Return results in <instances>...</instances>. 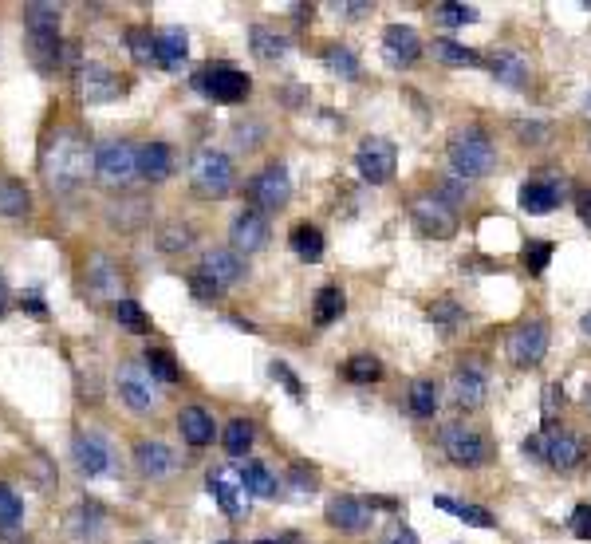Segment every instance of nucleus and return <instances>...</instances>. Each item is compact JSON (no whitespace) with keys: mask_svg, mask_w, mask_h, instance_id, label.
Returning <instances> with one entry per match:
<instances>
[{"mask_svg":"<svg viewBox=\"0 0 591 544\" xmlns=\"http://www.w3.org/2000/svg\"><path fill=\"white\" fill-rule=\"evenodd\" d=\"M40 170L52 190H75L87 170H95V154L75 131H52L40 150Z\"/></svg>","mask_w":591,"mask_h":544,"instance_id":"f257e3e1","label":"nucleus"},{"mask_svg":"<svg viewBox=\"0 0 591 544\" xmlns=\"http://www.w3.org/2000/svg\"><path fill=\"white\" fill-rule=\"evenodd\" d=\"M450 154V166L458 170V178H485L493 166H497V150L493 142L485 138V131H458L446 146Z\"/></svg>","mask_w":591,"mask_h":544,"instance_id":"f03ea898","label":"nucleus"},{"mask_svg":"<svg viewBox=\"0 0 591 544\" xmlns=\"http://www.w3.org/2000/svg\"><path fill=\"white\" fill-rule=\"evenodd\" d=\"M190 182H194L205 198L229 194V186H233V162H229V154H221L213 146L194 150V158H190Z\"/></svg>","mask_w":591,"mask_h":544,"instance_id":"7ed1b4c3","label":"nucleus"},{"mask_svg":"<svg viewBox=\"0 0 591 544\" xmlns=\"http://www.w3.org/2000/svg\"><path fill=\"white\" fill-rule=\"evenodd\" d=\"M442 450H446V458H450L454 466H465V470L485 466L489 454H493L489 442H485V434L473 430L469 422H450V426H442Z\"/></svg>","mask_w":591,"mask_h":544,"instance_id":"20e7f679","label":"nucleus"},{"mask_svg":"<svg viewBox=\"0 0 591 544\" xmlns=\"http://www.w3.org/2000/svg\"><path fill=\"white\" fill-rule=\"evenodd\" d=\"M95 174H99L103 186H127V182L138 178V150H134L131 142H123V138L99 146V154H95Z\"/></svg>","mask_w":591,"mask_h":544,"instance_id":"39448f33","label":"nucleus"},{"mask_svg":"<svg viewBox=\"0 0 591 544\" xmlns=\"http://www.w3.org/2000/svg\"><path fill=\"white\" fill-rule=\"evenodd\" d=\"M355 166L363 174V182L371 186H383L394 178V166H398V150H394L391 138H363L359 150H355Z\"/></svg>","mask_w":591,"mask_h":544,"instance_id":"423d86ee","label":"nucleus"},{"mask_svg":"<svg viewBox=\"0 0 591 544\" xmlns=\"http://www.w3.org/2000/svg\"><path fill=\"white\" fill-rule=\"evenodd\" d=\"M194 87L197 91H205L209 99H217V103H241V99L253 91V83H249L245 71L225 68V64H217V68H201L194 75Z\"/></svg>","mask_w":591,"mask_h":544,"instance_id":"0eeeda50","label":"nucleus"},{"mask_svg":"<svg viewBox=\"0 0 591 544\" xmlns=\"http://www.w3.org/2000/svg\"><path fill=\"white\" fill-rule=\"evenodd\" d=\"M249 198H253V209H284L288 198H292V178H288V166H280V162H272V166H264L261 174L249 182Z\"/></svg>","mask_w":591,"mask_h":544,"instance_id":"6e6552de","label":"nucleus"},{"mask_svg":"<svg viewBox=\"0 0 591 544\" xmlns=\"http://www.w3.org/2000/svg\"><path fill=\"white\" fill-rule=\"evenodd\" d=\"M584 454H588V446H584L580 434L544 426V462H548L552 470H564V474H568V470H576V466L584 462Z\"/></svg>","mask_w":591,"mask_h":544,"instance_id":"1a4fd4ad","label":"nucleus"},{"mask_svg":"<svg viewBox=\"0 0 591 544\" xmlns=\"http://www.w3.org/2000/svg\"><path fill=\"white\" fill-rule=\"evenodd\" d=\"M410 213H414V225L426 237H454V229H458L454 205H446L442 198H414Z\"/></svg>","mask_w":591,"mask_h":544,"instance_id":"9d476101","label":"nucleus"},{"mask_svg":"<svg viewBox=\"0 0 591 544\" xmlns=\"http://www.w3.org/2000/svg\"><path fill=\"white\" fill-rule=\"evenodd\" d=\"M544 355H548V328H544V320H528V324H521L509 336V359L517 367H536Z\"/></svg>","mask_w":591,"mask_h":544,"instance_id":"9b49d317","label":"nucleus"},{"mask_svg":"<svg viewBox=\"0 0 591 544\" xmlns=\"http://www.w3.org/2000/svg\"><path fill=\"white\" fill-rule=\"evenodd\" d=\"M119 399L134 410V414H146L154 410L158 395H154V375L142 367V363H131L119 371Z\"/></svg>","mask_w":591,"mask_h":544,"instance_id":"f8f14e48","label":"nucleus"},{"mask_svg":"<svg viewBox=\"0 0 591 544\" xmlns=\"http://www.w3.org/2000/svg\"><path fill=\"white\" fill-rule=\"evenodd\" d=\"M450 391H454V403H458L461 410L485 407V395H489V379H485V367H481L477 359L461 363L458 371H454V379H450Z\"/></svg>","mask_w":591,"mask_h":544,"instance_id":"ddd939ff","label":"nucleus"},{"mask_svg":"<svg viewBox=\"0 0 591 544\" xmlns=\"http://www.w3.org/2000/svg\"><path fill=\"white\" fill-rule=\"evenodd\" d=\"M229 237H233V253H257L268 245V217H264L261 209H241L237 217H233V229H229Z\"/></svg>","mask_w":591,"mask_h":544,"instance_id":"4468645a","label":"nucleus"},{"mask_svg":"<svg viewBox=\"0 0 591 544\" xmlns=\"http://www.w3.org/2000/svg\"><path fill=\"white\" fill-rule=\"evenodd\" d=\"M119 91H123V87H119V75L111 68H103V64H83V68H79V95H83L87 107L111 103Z\"/></svg>","mask_w":591,"mask_h":544,"instance_id":"2eb2a0df","label":"nucleus"},{"mask_svg":"<svg viewBox=\"0 0 591 544\" xmlns=\"http://www.w3.org/2000/svg\"><path fill=\"white\" fill-rule=\"evenodd\" d=\"M209 493H213V501L221 505V513H229V517H241V513H245L249 489H245V481H241L237 470H213V474H209Z\"/></svg>","mask_w":591,"mask_h":544,"instance_id":"dca6fc26","label":"nucleus"},{"mask_svg":"<svg viewBox=\"0 0 591 544\" xmlns=\"http://www.w3.org/2000/svg\"><path fill=\"white\" fill-rule=\"evenodd\" d=\"M328 525L339 529V533H363L371 525V509H367V501L339 493V497L328 501Z\"/></svg>","mask_w":591,"mask_h":544,"instance_id":"f3484780","label":"nucleus"},{"mask_svg":"<svg viewBox=\"0 0 591 544\" xmlns=\"http://www.w3.org/2000/svg\"><path fill=\"white\" fill-rule=\"evenodd\" d=\"M383 52H387V60H391L394 68H410V64H418V56H422V40H418V32H414L410 24H387V32H383Z\"/></svg>","mask_w":591,"mask_h":544,"instance_id":"a211bd4d","label":"nucleus"},{"mask_svg":"<svg viewBox=\"0 0 591 544\" xmlns=\"http://www.w3.org/2000/svg\"><path fill=\"white\" fill-rule=\"evenodd\" d=\"M71 454H75V466L87 477H99L111 470V446L103 438H95V434H79Z\"/></svg>","mask_w":591,"mask_h":544,"instance_id":"6ab92c4d","label":"nucleus"},{"mask_svg":"<svg viewBox=\"0 0 591 544\" xmlns=\"http://www.w3.org/2000/svg\"><path fill=\"white\" fill-rule=\"evenodd\" d=\"M28 52H32V60H36L40 71H60L67 60H75V48L60 40V32H52V36H28Z\"/></svg>","mask_w":591,"mask_h":544,"instance_id":"aec40b11","label":"nucleus"},{"mask_svg":"<svg viewBox=\"0 0 591 544\" xmlns=\"http://www.w3.org/2000/svg\"><path fill=\"white\" fill-rule=\"evenodd\" d=\"M201 276H209L217 288H229L245 276V261L241 253H229V249H213L205 261H201Z\"/></svg>","mask_w":591,"mask_h":544,"instance_id":"412c9836","label":"nucleus"},{"mask_svg":"<svg viewBox=\"0 0 591 544\" xmlns=\"http://www.w3.org/2000/svg\"><path fill=\"white\" fill-rule=\"evenodd\" d=\"M134 462H138V470L146 477H166V474H174L178 454H174L166 442H138V446H134Z\"/></svg>","mask_w":591,"mask_h":544,"instance_id":"4be33fe9","label":"nucleus"},{"mask_svg":"<svg viewBox=\"0 0 591 544\" xmlns=\"http://www.w3.org/2000/svg\"><path fill=\"white\" fill-rule=\"evenodd\" d=\"M560 205V186L552 178H536V182H525L521 186V209L532 213V217H544Z\"/></svg>","mask_w":591,"mask_h":544,"instance_id":"5701e85b","label":"nucleus"},{"mask_svg":"<svg viewBox=\"0 0 591 544\" xmlns=\"http://www.w3.org/2000/svg\"><path fill=\"white\" fill-rule=\"evenodd\" d=\"M87 288L95 292V296H103V300H123V280H119V272L111 269V261L107 257H95L91 261V269H87Z\"/></svg>","mask_w":591,"mask_h":544,"instance_id":"b1692460","label":"nucleus"},{"mask_svg":"<svg viewBox=\"0 0 591 544\" xmlns=\"http://www.w3.org/2000/svg\"><path fill=\"white\" fill-rule=\"evenodd\" d=\"M174 170V158H170V146L166 142H150L138 150V174L150 178V182H166Z\"/></svg>","mask_w":591,"mask_h":544,"instance_id":"393cba45","label":"nucleus"},{"mask_svg":"<svg viewBox=\"0 0 591 544\" xmlns=\"http://www.w3.org/2000/svg\"><path fill=\"white\" fill-rule=\"evenodd\" d=\"M178 430H182V438H186L190 446H209V442H213V434H217V426H213L209 410H201V407L182 410V414H178Z\"/></svg>","mask_w":591,"mask_h":544,"instance_id":"a878e982","label":"nucleus"},{"mask_svg":"<svg viewBox=\"0 0 591 544\" xmlns=\"http://www.w3.org/2000/svg\"><path fill=\"white\" fill-rule=\"evenodd\" d=\"M24 28H28V36H52V32H60V4H44V0L24 4Z\"/></svg>","mask_w":591,"mask_h":544,"instance_id":"bb28decb","label":"nucleus"},{"mask_svg":"<svg viewBox=\"0 0 591 544\" xmlns=\"http://www.w3.org/2000/svg\"><path fill=\"white\" fill-rule=\"evenodd\" d=\"M186 56H190V44H186V32H182V28H166V32H158V64H162V68L182 71Z\"/></svg>","mask_w":591,"mask_h":544,"instance_id":"cd10ccee","label":"nucleus"},{"mask_svg":"<svg viewBox=\"0 0 591 544\" xmlns=\"http://www.w3.org/2000/svg\"><path fill=\"white\" fill-rule=\"evenodd\" d=\"M249 40H253V56H257L261 64H276V60L288 56V40H284L280 32L264 28V24H257V28L249 32Z\"/></svg>","mask_w":591,"mask_h":544,"instance_id":"c85d7f7f","label":"nucleus"},{"mask_svg":"<svg viewBox=\"0 0 591 544\" xmlns=\"http://www.w3.org/2000/svg\"><path fill=\"white\" fill-rule=\"evenodd\" d=\"M32 209V194L20 178H0V213L4 217H24Z\"/></svg>","mask_w":591,"mask_h":544,"instance_id":"c756f323","label":"nucleus"},{"mask_svg":"<svg viewBox=\"0 0 591 544\" xmlns=\"http://www.w3.org/2000/svg\"><path fill=\"white\" fill-rule=\"evenodd\" d=\"M489 71H493L501 83H509V87H521L528 79L525 56H517V52H493V56H489Z\"/></svg>","mask_w":591,"mask_h":544,"instance_id":"7c9ffc66","label":"nucleus"},{"mask_svg":"<svg viewBox=\"0 0 591 544\" xmlns=\"http://www.w3.org/2000/svg\"><path fill=\"white\" fill-rule=\"evenodd\" d=\"M434 505H438V509H446V513H454L458 521L473 525V529H493V525H497V521H493V513H489V509H481V505H465V501H454V497H434Z\"/></svg>","mask_w":591,"mask_h":544,"instance_id":"2f4dec72","label":"nucleus"},{"mask_svg":"<svg viewBox=\"0 0 591 544\" xmlns=\"http://www.w3.org/2000/svg\"><path fill=\"white\" fill-rule=\"evenodd\" d=\"M292 249H296V257H304V261H320V257H324V233H320L316 225H296V229H292Z\"/></svg>","mask_w":591,"mask_h":544,"instance_id":"473e14b6","label":"nucleus"},{"mask_svg":"<svg viewBox=\"0 0 591 544\" xmlns=\"http://www.w3.org/2000/svg\"><path fill=\"white\" fill-rule=\"evenodd\" d=\"M142 367H146L154 379H162V383H178V379H182V371H178L174 355H170V351H162V347H150V351L142 355Z\"/></svg>","mask_w":591,"mask_h":544,"instance_id":"72a5a7b5","label":"nucleus"},{"mask_svg":"<svg viewBox=\"0 0 591 544\" xmlns=\"http://www.w3.org/2000/svg\"><path fill=\"white\" fill-rule=\"evenodd\" d=\"M253 438H257V426H253L249 418H233V422L225 426V450H229L233 458H241V454H249V446H253Z\"/></svg>","mask_w":591,"mask_h":544,"instance_id":"f704fd0d","label":"nucleus"},{"mask_svg":"<svg viewBox=\"0 0 591 544\" xmlns=\"http://www.w3.org/2000/svg\"><path fill=\"white\" fill-rule=\"evenodd\" d=\"M410 410L418 414V418H434V410H438V403H442V395H438V387L430 383V379H418L414 387H410Z\"/></svg>","mask_w":591,"mask_h":544,"instance_id":"c9c22d12","label":"nucleus"},{"mask_svg":"<svg viewBox=\"0 0 591 544\" xmlns=\"http://www.w3.org/2000/svg\"><path fill=\"white\" fill-rule=\"evenodd\" d=\"M241 481H245V489L253 493V497H276V477L268 474V466L261 462H245V470H241Z\"/></svg>","mask_w":591,"mask_h":544,"instance_id":"e433bc0d","label":"nucleus"},{"mask_svg":"<svg viewBox=\"0 0 591 544\" xmlns=\"http://www.w3.org/2000/svg\"><path fill=\"white\" fill-rule=\"evenodd\" d=\"M75 533H79L83 541H99V537H103V509H99L95 501H83V505L75 509Z\"/></svg>","mask_w":591,"mask_h":544,"instance_id":"4c0bfd02","label":"nucleus"},{"mask_svg":"<svg viewBox=\"0 0 591 544\" xmlns=\"http://www.w3.org/2000/svg\"><path fill=\"white\" fill-rule=\"evenodd\" d=\"M115 320H119L127 332H134V336H146V332H150V316L138 308V300H131V296H123V300L115 304Z\"/></svg>","mask_w":591,"mask_h":544,"instance_id":"58836bf2","label":"nucleus"},{"mask_svg":"<svg viewBox=\"0 0 591 544\" xmlns=\"http://www.w3.org/2000/svg\"><path fill=\"white\" fill-rule=\"evenodd\" d=\"M434 56H438L442 64H458V68H473V64H481V56H477L473 48L454 44V40H434Z\"/></svg>","mask_w":591,"mask_h":544,"instance_id":"ea45409f","label":"nucleus"},{"mask_svg":"<svg viewBox=\"0 0 591 544\" xmlns=\"http://www.w3.org/2000/svg\"><path fill=\"white\" fill-rule=\"evenodd\" d=\"M343 308H347L343 292H339V288H324V292L316 296V324H335V320L343 316Z\"/></svg>","mask_w":591,"mask_h":544,"instance_id":"a19ab883","label":"nucleus"},{"mask_svg":"<svg viewBox=\"0 0 591 544\" xmlns=\"http://www.w3.org/2000/svg\"><path fill=\"white\" fill-rule=\"evenodd\" d=\"M127 40H131V56L138 64H158V36H150L146 28H131Z\"/></svg>","mask_w":591,"mask_h":544,"instance_id":"79ce46f5","label":"nucleus"},{"mask_svg":"<svg viewBox=\"0 0 591 544\" xmlns=\"http://www.w3.org/2000/svg\"><path fill=\"white\" fill-rule=\"evenodd\" d=\"M383 375V363L375 359V355H355L351 363H347V379L351 383H375Z\"/></svg>","mask_w":591,"mask_h":544,"instance_id":"37998d69","label":"nucleus"},{"mask_svg":"<svg viewBox=\"0 0 591 544\" xmlns=\"http://www.w3.org/2000/svg\"><path fill=\"white\" fill-rule=\"evenodd\" d=\"M324 60H328V68L335 71V75H343V79H355V75H359V60H355V52H351V48H343V44H331Z\"/></svg>","mask_w":591,"mask_h":544,"instance_id":"c03bdc74","label":"nucleus"},{"mask_svg":"<svg viewBox=\"0 0 591 544\" xmlns=\"http://www.w3.org/2000/svg\"><path fill=\"white\" fill-rule=\"evenodd\" d=\"M20 517H24V501L0 481V529H16Z\"/></svg>","mask_w":591,"mask_h":544,"instance_id":"a18cd8bd","label":"nucleus"},{"mask_svg":"<svg viewBox=\"0 0 591 544\" xmlns=\"http://www.w3.org/2000/svg\"><path fill=\"white\" fill-rule=\"evenodd\" d=\"M434 16H438V24H446V28H461V24H473V20H477V8H473V4H438Z\"/></svg>","mask_w":591,"mask_h":544,"instance_id":"49530a36","label":"nucleus"},{"mask_svg":"<svg viewBox=\"0 0 591 544\" xmlns=\"http://www.w3.org/2000/svg\"><path fill=\"white\" fill-rule=\"evenodd\" d=\"M194 245V233L186 229V225H166L162 233H158V249L162 253H182V249H190Z\"/></svg>","mask_w":591,"mask_h":544,"instance_id":"de8ad7c7","label":"nucleus"},{"mask_svg":"<svg viewBox=\"0 0 591 544\" xmlns=\"http://www.w3.org/2000/svg\"><path fill=\"white\" fill-rule=\"evenodd\" d=\"M548 261H552V245L548 241H528L525 245V265L532 272H544L548 269Z\"/></svg>","mask_w":591,"mask_h":544,"instance_id":"09e8293b","label":"nucleus"},{"mask_svg":"<svg viewBox=\"0 0 591 544\" xmlns=\"http://www.w3.org/2000/svg\"><path fill=\"white\" fill-rule=\"evenodd\" d=\"M430 320L450 328V324H458V320H461V308L454 304V300H450V296H442V300H434V304H430Z\"/></svg>","mask_w":591,"mask_h":544,"instance_id":"8fccbe9b","label":"nucleus"},{"mask_svg":"<svg viewBox=\"0 0 591 544\" xmlns=\"http://www.w3.org/2000/svg\"><path fill=\"white\" fill-rule=\"evenodd\" d=\"M513 131L521 135V142H544L548 138V123H525V119H517Z\"/></svg>","mask_w":591,"mask_h":544,"instance_id":"3c124183","label":"nucleus"},{"mask_svg":"<svg viewBox=\"0 0 591 544\" xmlns=\"http://www.w3.org/2000/svg\"><path fill=\"white\" fill-rule=\"evenodd\" d=\"M190 288H194L197 300H217V296H221V288H217L209 276H201V272H194V276H190Z\"/></svg>","mask_w":591,"mask_h":544,"instance_id":"603ef678","label":"nucleus"},{"mask_svg":"<svg viewBox=\"0 0 591 544\" xmlns=\"http://www.w3.org/2000/svg\"><path fill=\"white\" fill-rule=\"evenodd\" d=\"M572 533H576L580 541H591V505H580V509L572 513Z\"/></svg>","mask_w":591,"mask_h":544,"instance_id":"864d4df0","label":"nucleus"},{"mask_svg":"<svg viewBox=\"0 0 591 544\" xmlns=\"http://www.w3.org/2000/svg\"><path fill=\"white\" fill-rule=\"evenodd\" d=\"M272 379H280V383H284V387H288V391H292L296 399L304 395V383H300V379H296V375H292V371H288L284 363H272Z\"/></svg>","mask_w":591,"mask_h":544,"instance_id":"5fc2aeb1","label":"nucleus"},{"mask_svg":"<svg viewBox=\"0 0 591 544\" xmlns=\"http://www.w3.org/2000/svg\"><path fill=\"white\" fill-rule=\"evenodd\" d=\"M292 481H296V489H300V493H312V489H316V485H312V474L304 477V470H300V466L292 470Z\"/></svg>","mask_w":591,"mask_h":544,"instance_id":"6e6d98bb","label":"nucleus"},{"mask_svg":"<svg viewBox=\"0 0 591 544\" xmlns=\"http://www.w3.org/2000/svg\"><path fill=\"white\" fill-rule=\"evenodd\" d=\"M387 544H418V537H414L410 529H402V525H398V529L391 533V541H387Z\"/></svg>","mask_w":591,"mask_h":544,"instance_id":"4d7b16f0","label":"nucleus"},{"mask_svg":"<svg viewBox=\"0 0 591 544\" xmlns=\"http://www.w3.org/2000/svg\"><path fill=\"white\" fill-rule=\"evenodd\" d=\"M580 217H584V225L591 229V190H584V194H580Z\"/></svg>","mask_w":591,"mask_h":544,"instance_id":"13d9d810","label":"nucleus"},{"mask_svg":"<svg viewBox=\"0 0 591 544\" xmlns=\"http://www.w3.org/2000/svg\"><path fill=\"white\" fill-rule=\"evenodd\" d=\"M28 312H36V316H44V300H40V292H28Z\"/></svg>","mask_w":591,"mask_h":544,"instance_id":"bf43d9fd","label":"nucleus"},{"mask_svg":"<svg viewBox=\"0 0 591 544\" xmlns=\"http://www.w3.org/2000/svg\"><path fill=\"white\" fill-rule=\"evenodd\" d=\"M8 316V284H4V276H0V320Z\"/></svg>","mask_w":591,"mask_h":544,"instance_id":"052dcab7","label":"nucleus"},{"mask_svg":"<svg viewBox=\"0 0 591 544\" xmlns=\"http://www.w3.org/2000/svg\"><path fill=\"white\" fill-rule=\"evenodd\" d=\"M580 328H584V336H588V340H591V312H588V316H584V324H580Z\"/></svg>","mask_w":591,"mask_h":544,"instance_id":"680f3d73","label":"nucleus"},{"mask_svg":"<svg viewBox=\"0 0 591 544\" xmlns=\"http://www.w3.org/2000/svg\"><path fill=\"white\" fill-rule=\"evenodd\" d=\"M584 403H588V410H591V387H588V395H584Z\"/></svg>","mask_w":591,"mask_h":544,"instance_id":"e2e57ef3","label":"nucleus"},{"mask_svg":"<svg viewBox=\"0 0 591 544\" xmlns=\"http://www.w3.org/2000/svg\"><path fill=\"white\" fill-rule=\"evenodd\" d=\"M257 544H280V541H268V537H264V541H257Z\"/></svg>","mask_w":591,"mask_h":544,"instance_id":"0e129e2a","label":"nucleus"},{"mask_svg":"<svg viewBox=\"0 0 591 544\" xmlns=\"http://www.w3.org/2000/svg\"><path fill=\"white\" fill-rule=\"evenodd\" d=\"M588 111H591V91H588Z\"/></svg>","mask_w":591,"mask_h":544,"instance_id":"69168bd1","label":"nucleus"},{"mask_svg":"<svg viewBox=\"0 0 591 544\" xmlns=\"http://www.w3.org/2000/svg\"><path fill=\"white\" fill-rule=\"evenodd\" d=\"M217 544H233V541H217Z\"/></svg>","mask_w":591,"mask_h":544,"instance_id":"338daca9","label":"nucleus"}]
</instances>
